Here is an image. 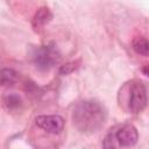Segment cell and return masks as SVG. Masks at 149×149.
I'll return each instance as SVG.
<instances>
[{"label": "cell", "mask_w": 149, "mask_h": 149, "mask_svg": "<svg viewBox=\"0 0 149 149\" xmlns=\"http://www.w3.org/2000/svg\"><path fill=\"white\" fill-rule=\"evenodd\" d=\"M72 120L79 132L94 133L105 123L106 111L100 102L95 100H85L74 107Z\"/></svg>", "instance_id": "6da1fadb"}, {"label": "cell", "mask_w": 149, "mask_h": 149, "mask_svg": "<svg viewBox=\"0 0 149 149\" xmlns=\"http://www.w3.org/2000/svg\"><path fill=\"white\" fill-rule=\"evenodd\" d=\"M61 61V54L54 43L37 48L33 54L35 66L42 71L50 70Z\"/></svg>", "instance_id": "7a4b0ae2"}, {"label": "cell", "mask_w": 149, "mask_h": 149, "mask_svg": "<svg viewBox=\"0 0 149 149\" xmlns=\"http://www.w3.org/2000/svg\"><path fill=\"white\" fill-rule=\"evenodd\" d=\"M127 105L128 109L134 114H137L144 109L147 105V90L141 81L133 80L129 84Z\"/></svg>", "instance_id": "3957f363"}, {"label": "cell", "mask_w": 149, "mask_h": 149, "mask_svg": "<svg viewBox=\"0 0 149 149\" xmlns=\"http://www.w3.org/2000/svg\"><path fill=\"white\" fill-rule=\"evenodd\" d=\"M36 125L50 134H59L64 128V120L59 115H38Z\"/></svg>", "instance_id": "277c9868"}, {"label": "cell", "mask_w": 149, "mask_h": 149, "mask_svg": "<svg viewBox=\"0 0 149 149\" xmlns=\"http://www.w3.org/2000/svg\"><path fill=\"white\" fill-rule=\"evenodd\" d=\"M114 136L118 143L122 147H132L137 142V139H139L137 130L132 125H123L118 129Z\"/></svg>", "instance_id": "5b68a950"}, {"label": "cell", "mask_w": 149, "mask_h": 149, "mask_svg": "<svg viewBox=\"0 0 149 149\" xmlns=\"http://www.w3.org/2000/svg\"><path fill=\"white\" fill-rule=\"evenodd\" d=\"M52 15L49 10L48 7H41L36 14L34 15V19H33V27L35 30L40 29L41 27H43L45 23H48L50 20H51Z\"/></svg>", "instance_id": "8992f818"}, {"label": "cell", "mask_w": 149, "mask_h": 149, "mask_svg": "<svg viewBox=\"0 0 149 149\" xmlns=\"http://www.w3.org/2000/svg\"><path fill=\"white\" fill-rule=\"evenodd\" d=\"M17 79V73L15 70L5 68L0 70V85H12Z\"/></svg>", "instance_id": "52a82bcc"}, {"label": "cell", "mask_w": 149, "mask_h": 149, "mask_svg": "<svg viewBox=\"0 0 149 149\" xmlns=\"http://www.w3.org/2000/svg\"><path fill=\"white\" fill-rule=\"evenodd\" d=\"M132 45H133V49L135 50V52H137L140 55H143V56L148 55L149 44H148L147 38H144V37H136V38L133 40Z\"/></svg>", "instance_id": "ba28073f"}, {"label": "cell", "mask_w": 149, "mask_h": 149, "mask_svg": "<svg viewBox=\"0 0 149 149\" xmlns=\"http://www.w3.org/2000/svg\"><path fill=\"white\" fill-rule=\"evenodd\" d=\"M3 104L8 109H16L21 105V99L14 93H9L3 98Z\"/></svg>", "instance_id": "9c48e42d"}, {"label": "cell", "mask_w": 149, "mask_h": 149, "mask_svg": "<svg viewBox=\"0 0 149 149\" xmlns=\"http://www.w3.org/2000/svg\"><path fill=\"white\" fill-rule=\"evenodd\" d=\"M115 136L113 133H109L104 140V149H116L115 147Z\"/></svg>", "instance_id": "30bf717a"}, {"label": "cell", "mask_w": 149, "mask_h": 149, "mask_svg": "<svg viewBox=\"0 0 149 149\" xmlns=\"http://www.w3.org/2000/svg\"><path fill=\"white\" fill-rule=\"evenodd\" d=\"M76 68H77V66H76V63H69V64H66V65H63V66L61 68L59 72H61L62 74H69V73L72 72Z\"/></svg>", "instance_id": "8fae6325"}]
</instances>
